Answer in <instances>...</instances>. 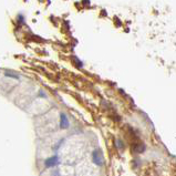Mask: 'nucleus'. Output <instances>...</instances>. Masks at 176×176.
I'll use <instances>...</instances> for the list:
<instances>
[{
    "label": "nucleus",
    "mask_w": 176,
    "mask_h": 176,
    "mask_svg": "<svg viewBox=\"0 0 176 176\" xmlns=\"http://www.w3.org/2000/svg\"><path fill=\"white\" fill-rule=\"evenodd\" d=\"M92 161L93 163L98 165V166H101L103 164V154H102V151L100 149H96L93 151L92 153Z\"/></svg>",
    "instance_id": "f257e3e1"
},
{
    "label": "nucleus",
    "mask_w": 176,
    "mask_h": 176,
    "mask_svg": "<svg viewBox=\"0 0 176 176\" xmlns=\"http://www.w3.org/2000/svg\"><path fill=\"white\" fill-rule=\"evenodd\" d=\"M59 164V157L58 156H51L49 159H46L44 162V165L46 167H53Z\"/></svg>",
    "instance_id": "f03ea898"
},
{
    "label": "nucleus",
    "mask_w": 176,
    "mask_h": 176,
    "mask_svg": "<svg viewBox=\"0 0 176 176\" xmlns=\"http://www.w3.org/2000/svg\"><path fill=\"white\" fill-rule=\"evenodd\" d=\"M69 125H70V123H69L68 116L64 113H61L60 114V127L62 130H64V129H68Z\"/></svg>",
    "instance_id": "7ed1b4c3"
},
{
    "label": "nucleus",
    "mask_w": 176,
    "mask_h": 176,
    "mask_svg": "<svg viewBox=\"0 0 176 176\" xmlns=\"http://www.w3.org/2000/svg\"><path fill=\"white\" fill-rule=\"evenodd\" d=\"M5 76H8V78H13V79H16V80H17V79L19 78V76H18V74L13 73V72H9V71L6 72Z\"/></svg>",
    "instance_id": "20e7f679"
}]
</instances>
